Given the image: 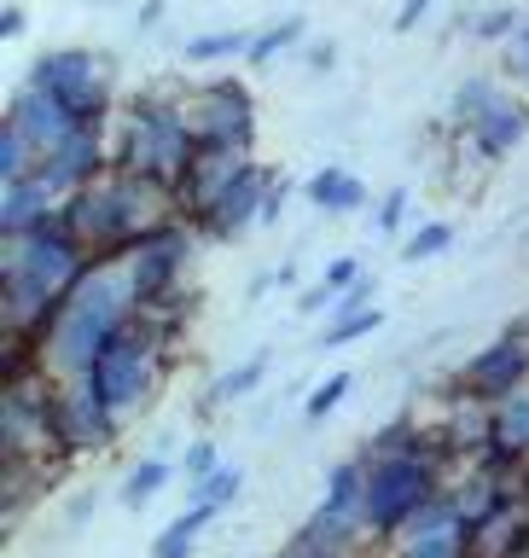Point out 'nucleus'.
<instances>
[{"instance_id":"nucleus-4","label":"nucleus","mask_w":529,"mask_h":558,"mask_svg":"<svg viewBox=\"0 0 529 558\" xmlns=\"http://www.w3.org/2000/svg\"><path fill=\"white\" fill-rule=\"evenodd\" d=\"M431 500V465L408 453H373L361 471V523L366 530H408V518Z\"/></svg>"},{"instance_id":"nucleus-26","label":"nucleus","mask_w":529,"mask_h":558,"mask_svg":"<svg viewBox=\"0 0 529 558\" xmlns=\"http://www.w3.org/2000/svg\"><path fill=\"white\" fill-rule=\"evenodd\" d=\"M408 204H413V192H408V186H390V192H384L378 209H373V233H384V239L408 233Z\"/></svg>"},{"instance_id":"nucleus-29","label":"nucleus","mask_w":529,"mask_h":558,"mask_svg":"<svg viewBox=\"0 0 529 558\" xmlns=\"http://www.w3.org/2000/svg\"><path fill=\"white\" fill-rule=\"evenodd\" d=\"M239 483H244L239 471H233V465H221V471H209V477H204V483H192V488H199V506H216V512H221V506L239 495Z\"/></svg>"},{"instance_id":"nucleus-6","label":"nucleus","mask_w":529,"mask_h":558,"mask_svg":"<svg viewBox=\"0 0 529 558\" xmlns=\"http://www.w3.org/2000/svg\"><path fill=\"white\" fill-rule=\"evenodd\" d=\"M187 122L199 146H227V151H251L256 140V99L244 82H204L199 94L187 99Z\"/></svg>"},{"instance_id":"nucleus-19","label":"nucleus","mask_w":529,"mask_h":558,"mask_svg":"<svg viewBox=\"0 0 529 558\" xmlns=\"http://www.w3.org/2000/svg\"><path fill=\"white\" fill-rule=\"evenodd\" d=\"M256 41V29H204L187 41V59L192 64H216V59H244Z\"/></svg>"},{"instance_id":"nucleus-17","label":"nucleus","mask_w":529,"mask_h":558,"mask_svg":"<svg viewBox=\"0 0 529 558\" xmlns=\"http://www.w3.org/2000/svg\"><path fill=\"white\" fill-rule=\"evenodd\" d=\"M216 523V506H199L192 500V512L187 518H175L164 535L152 541V558H192V547H199V535Z\"/></svg>"},{"instance_id":"nucleus-37","label":"nucleus","mask_w":529,"mask_h":558,"mask_svg":"<svg viewBox=\"0 0 529 558\" xmlns=\"http://www.w3.org/2000/svg\"><path fill=\"white\" fill-rule=\"evenodd\" d=\"M524 239H529V233H524Z\"/></svg>"},{"instance_id":"nucleus-3","label":"nucleus","mask_w":529,"mask_h":558,"mask_svg":"<svg viewBox=\"0 0 529 558\" xmlns=\"http://www.w3.org/2000/svg\"><path fill=\"white\" fill-rule=\"evenodd\" d=\"M192 157H199V140H192L187 105H175L164 94H140L129 111H122L117 169L146 174V181H164V186H181Z\"/></svg>"},{"instance_id":"nucleus-35","label":"nucleus","mask_w":529,"mask_h":558,"mask_svg":"<svg viewBox=\"0 0 529 558\" xmlns=\"http://www.w3.org/2000/svg\"><path fill=\"white\" fill-rule=\"evenodd\" d=\"M157 17H164V0H146V7H140V29H152Z\"/></svg>"},{"instance_id":"nucleus-15","label":"nucleus","mask_w":529,"mask_h":558,"mask_svg":"<svg viewBox=\"0 0 529 558\" xmlns=\"http://www.w3.org/2000/svg\"><path fill=\"white\" fill-rule=\"evenodd\" d=\"M489 442L501 453H513V460H529V390L495 401V413H489Z\"/></svg>"},{"instance_id":"nucleus-22","label":"nucleus","mask_w":529,"mask_h":558,"mask_svg":"<svg viewBox=\"0 0 529 558\" xmlns=\"http://www.w3.org/2000/svg\"><path fill=\"white\" fill-rule=\"evenodd\" d=\"M24 174H35V146L12 129V122H0V186L24 181Z\"/></svg>"},{"instance_id":"nucleus-30","label":"nucleus","mask_w":529,"mask_h":558,"mask_svg":"<svg viewBox=\"0 0 529 558\" xmlns=\"http://www.w3.org/2000/svg\"><path fill=\"white\" fill-rule=\"evenodd\" d=\"M506 76L529 87V17H524V29L513 35V41H506Z\"/></svg>"},{"instance_id":"nucleus-27","label":"nucleus","mask_w":529,"mask_h":558,"mask_svg":"<svg viewBox=\"0 0 529 558\" xmlns=\"http://www.w3.org/2000/svg\"><path fill=\"white\" fill-rule=\"evenodd\" d=\"M518 29H524V12L518 7H489V12L471 17V35H478V41H513Z\"/></svg>"},{"instance_id":"nucleus-31","label":"nucleus","mask_w":529,"mask_h":558,"mask_svg":"<svg viewBox=\"0 0 529 558\" xmlns=\"http://www.w3.org/2000/svg\"><path fill=\"white\" fill-rule=\"evenodd\" d=\"M181 471H187V483H204L209 471H221V465H216V442H192L187 460H181Z\"/></svg>"},{"instance_id":"nucleus-10","label":"nucleus","mask_w":529,"mask_h":558,"mask_svg":"<svg viewBox=\"0 0 529 558\" xmlns=\"http://www.w3.org/2000/svg\"><path fill=\"white\" fill-rule=\"evenodd\" d=\"M7 122H12V129H17V134H24L29 146H35V163L59 151V146H64V140L76 134V129H87V122H76V117H70V111H64V105L52 99V94H41V87H24V94H12V105H7Z\"/></svg>"},{"instance_id":"nucleus-13","label":"nucleus","mask_w":529,"mask_h":558,"mask_svg":"<svg viewBox=\"0 0 529 558\" xmlns=\"http://www.w3.org/2000/svg\"><path fill=\"white\" fill-rule=\"evenodd\" d=\"M466 134V146L483 157V163H501V157H513L518 146H524V134H529V105L518 99V94H506L495 111H483L471 129H460Z\"/></svg>"},{"instance_id":"nucleus-20","label":"nucleus","mask_w":529,"mask_h":558,"mask_svg":"<svg viewBox=\"0 0 529 558\" xmlns=\"http://www.w3.org/2000/svg\"><path fill=\"white\" fill-rule=\"evenodd\" d=\"M303 35H309V24H303V17H279V24H268V29H256V41H251V52H244V64H251V70H262V64H274L279 59V52H291L297 41H303Z\"/></svg>"},{"instance_id":"nucleus-9","label":"nucleus","mask_w":529,"mask_h":558,"mask_svg":"<svg viewBox=\"0 0 529 558\" xmlns=\"http://www.w3.org/2000/svg\"><path fill=\"white\" fill-rule=\"evenodd\" d=\"M268 181H274V169L244 163L233 181L216 192V204H209L204 216H192V227H199L204 239H239L244 227H262V198H268Z\"/></svg>"},{"instance_id":"nucleus-28","label":"nucleus","mask_w":529,"mask_h":558,"mask_svg":"<svg viewBox=\"0 0 529 558\" xmlns=\"http://www.w3.org/2000/svg\"><path fill=\"white\" fill-rule=\"evenodd\" d=\"M349 384H356L349 373H332V378L321 384V390H314V396L303 401V418H309V425H326V413H332V408H338V401L349 396Z\"/></svg>"},{"instance_id":"nucleus-18","label":"nucleus","mask_w":529,"mask_h":558,"mask_svg":"<svg viewBox=\"0 0 529 558\" xmlns=\"http://www.w3.org/2000/svg\"><path fill=\"white\" fill-rule=\"evenodd\" d=\"M361 279H366V274H361V262H356V256H332V262H326V274H321V286H309L303 296H297V303H303V314L332 308L344 291H356Z\"/></svg>"},{"instance_id":"nucleus-8","label":"nucleus","mask_w":529,"mask_h":558,"mask_svg":"<svg viewBox=\"0 0 529 558\" xmlns=\"http://www.w3.org/2000/svg\"><path fill=\"white\" fill-rule=\"evenodd\" d=\"M529 384V326L501 331L495 343H483L478 355L466 361V396L483 401H506Z\"/></svg>"},{"instance_id":"nucleus-32","label":"nucleus","mask_w":529,"mask_h":558,"mask_svg":"<svg viewBox=\"0 0 529 558\" xmlns=\"http://www.w3.org/2000/svg\"><path fill=\"white\" fill-rule=\"evenodd\" d=\"M286 204H291V181H286V174H274V181H268V198H262V227H274Z\"/></svg>"},{"instance_id":"nucleus-7","label":"nucleus","mask_w":529,"mask_h":558,"mask_svg":"<svg viewBox=\"0 0 529 558\" xmlns=\"http://www.w3.org/2000/svg\"><path fill=\"white\" fill-rule=\"evenodd\" d=\"M192 233L199 227L192 221H175L164 233H152L146 244H134L129 256V279H134V296L140 308H157V303H175V291H181V279L192 268Z\"/></svg>"},{"instance_id":"nucleus-33","label":"nucleus","mask_w":529,"mask_h":558,"mask_svg":"<svg viewBox=\"0 0 529 558\" xmlns=\"http://www.w3.org/2000/svg\"><path fill=\"white\" fill-rule=\"evenodd\" d=\"M431 7H436V0H401V12H396V29H401V35H408V29L419 24V17H425Z\"/></svg>"},{"instance_id":"nucleus-12","label":"nucleus","mask_w":529,"mask_h":558,"mask_svg":"<svg viewBox=\"0 0 529 558\" xmlns=\"http://www.w3.org/2000/svg\"><path fill=\"white\" fill-rule=\"evenodd\" d=\"M59 209H64V192L47 186L41 174H24V181L0 186V239L35 233V227L59 221Z\"/></svg>"},{"instance_id":"nucleus-1","label":"nucleus","mask_w":529,"mask_h":558,"mask_svg":"<svg viewBox=\"0 0 529 558\" xmlns=\"http://www.w3.org/2000/svg\"><path fill=\"white\" fill-rule=\"evenodd\" d=\"M59 221L87 256H129L134 244H146L152 233H164V227L187 221V216H181L175 186L129 174V169H105L99 181L70 192Z\"/></svg>"},{"instance_id":"nucleus-14","label":"nucleus","mask_w":529,"mask_h":558,"mask_svg":"<svg viewBox=\"0 0 529 558\" xmlns=\"http://www.w3.org/2000/svg\"><path fill=\"white\" fill-rule=\"evenodd\" d=\"M303 192H309V204H314V209H326V216H356V209L373 198V192L361 186V174H349V169H338V163L314 169Z\"/></svg>"},{"instance_id":"nucleus-21","label":"nucleus","mask_w":529,"mask_h":558,"mask_svg":"<svg viewBox=\"0 0 529 558\" xmlns=\"http://www.w3.org/2000/svg\"><path fill=\"white\" fill-rule=\"evenodd\" d=\"M448 244H454V221H419L413 233L401 239V262H413V268H419V262L443 256Z\"/></svg>"},{"instance_id":"nucleus-34","label":"nucleus","mask_w":529,"mask_h":558,"mask_svg":"<svg viewBox=\"0 0 529 558\" xmlns=\"http://www.w3.org/2000/svg\"><path fill=\"white\" fill-rule=\"evenodd\" d=\"M309 64H314V70H332V64H338V47H332V41H314Z\"/></svg>"},{"instance_id":"nucleus-5","label":"nucleus","mask_w":529,"mask_h":558,"mask_svg":"<svg viewBox=\"0 0 529 558\" xmlns=\"http://www.w3.org/2000/svg\"><path fill=\"white\" fill-rule=\"evenodd\" d=\"M29 87L52 94L76 122H105V111H111V59H99L87 47H52L35 59Z\"/></svg>"},{"instance_id":"nucleus-38","label":"nucleus","mask_w":529,"mask_h":558,"mask_svg":"<svg viewBox=\"0 0 529 558\" xmlns=\"http://www.w3.org/2000/svg\"><path fill=\"white\" fill-rule=\"evenodd\" d=\"M524 326H529V320H524Z\"/></svg>"},{"instance_id":"nucleus-2","label":"nucleus","mask_w":529,"mask_h":558,"mask_svg":"<svg viewBox=\"0 0 529 558\" xmlns=\"http://www.w3.org/2000/svg\"><path fill=\"white\" fill-rule=\"evenodd\" d=\"M87 262L94 256L64 233V221H47V227H35V233L0 239V303H7L12 338H41L47 320L70 296V286L87 274Z\"/></svg>"},{"instance_id":"nucleus-11","label":"nucleus","mask_w":529,"mask_h":558,"mask_svg":"<svg viewBox=\"0 0 529 558\" xmlns=\"http://www.w3.org/2000/svg\"><path fill=\"white\" fill-rule=\"evenodd\" d=\"M251 163V151H227V146H199V157L187 163L181 186H175V198H181V216H204L209 204H216V192L233 181V174Z\"/></svg>"},{"instance_id":"nucleus-25","label":"nucleus","mask_w":529,"mask_h":558,"mask_svg":"<svg viewBox=\"0 0 529 558\" xmlns=\"http://www.w3.org/2000/svg\"><path fill=\"white\" fill-rule=\"evenodd\" d=\"M164 483H169V460H140L129 471V483H122V506H146Z\"/></svg>"},{"instance_id":"nucleus-24","label":"nucleus","mask_w":529,"mask_h":558,"mask_svg":"<svg viewBox=\"0 0 529 558\" xmlns=\"http://www.w3.org/2000/svg\"><path fill=\"white\" fill-rule=\"evenodd\" d=\"M262 373H268V355H251V361H239L227 378H216V384H209V408H216V401H239V396H251L256 384H262Z\"/></svg>"},{"instance_id":"nucleus-36","label":"nucleus","mask_w":529,"mask_h":558,"mask_svg":"<svg viewBox=\"0 0 529 558\" xmlns=\"http://www.w3.org/2000/svg\"><path fill=\"white\" fill-rule=\"evenodd\" d=\"M17 29H24V12L7 7V17H0V35H17Z\"/></svg>"},{"instance_id":"nucleus-23","label":"nucleus","mask_w":529,"mask_h":558,"mask_svg":"<svg viewBox=\"0 0 529 558\" xmlns=\"http://www.w3.org/2000/svg\"><path fill=\"white\" fill-rule=\"evenodd\" d=\"M378 326H384V314L373 303V308H361V314H338V320H332L314 343H321V349H344V343H361L366 331H378Z\"/></svg>"},{"instance_id":"nucleus-16","label":"nucleus","mask_w":529,"mask_h":558,"mask_svg":"<svg viewBox=\"0 0 529 558\" xmlns=\"http://www.w3.org/2000/svg\"><path fill=\"white\" fill-rule=\"evenodd\" d=\"M513 94V87H501L495 76H466L460 87H454V99H448V117L460 122V129H471L483 111H495V105Z\"/></svg>"}]
</instances>
